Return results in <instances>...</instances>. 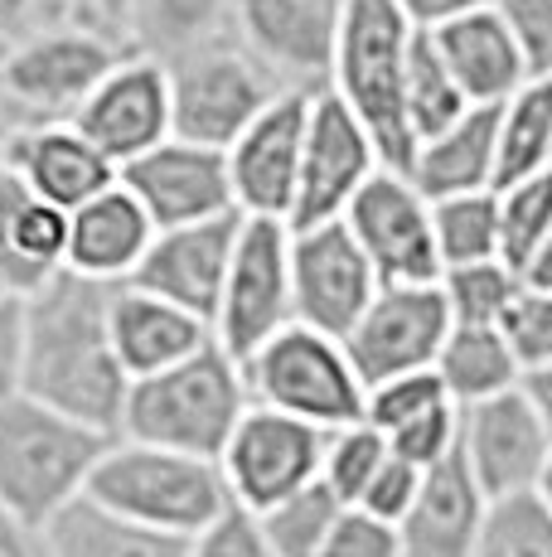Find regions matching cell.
Masks as SVG:
<instances>
[{
  "label": "cell",
  "instance_id": "cell-24",
  "mask_svg": "<svg viewBox=\"0 0 552 557\" xmlns=\"http://www.w3.org/2000/svg\"><path fill=\"white\" fill-rule=\"evenodd\" d=\"M151 238L155 223L116 180L112 189H102L98 199L68 213V272L102 286H126Z\"/></svg>",
  "mask_w": 552,
  "mask_h": 557
},
{
  "label": "cell",
  "instance_id": "cell-46",
  "mask_svg": "<svg viewBox=\"0 0 552 557\" xmlns=\"http://www.w3.org/2000/svg\"><path fill=\"white\" fill-rule=\"evenodd\" d=\"M68 25L63 20V0H0V63L29 39L49 35V29Z\"/></svg>",
  "mask_w": 552,
  "mask_h": 557
},
{
  "label": "cell",
  "instance_id": "cell-53",
  "mask_svg": "<svg viewBox=\"0 0 552 557\" xmlns=\"http://www.w3.org/2000/svg\"><path fill=\"white\" fill-rule=\"evenodd\" d=\"M538 499L552 509V456H548V466H543V480H538Z\"/></svg>",
  "mask_w": 552,
  "mask_h": 557
},
{
  "label": "cell",
  "instance_id": "cell-10",
  "mask_svg": "<svg viewBox=\"0 0 552 557\" xmlns=\"http://www.w3.org/2000/svg\"><path fill=\"white\" fill-rule=\"evenodd\" d=\"M325 442H330V432H321V426L252 403L218 456L228 499L252 513H267L281 499L311 490L325 466Z\"/></svg>",
  "mask_w": 552,
  "mask_h": 557
},
{
  "label": "cell",
  "instance_id": "cell-8",
  "mask_svg": "<svg viewBox=\"0 0 552 557\" xmlns=\"http://www.w3.org/2000/svg\"><path fill=\"white\" fill-rule=\"evenodd\" d=\"M136 49L108 45L88 29L59 25L29 39L0 63V102L15 126H54L73 122L102 78Z\"/></svg>",
  "mask_w": 552,
  "mask_h": 557
},
{
  "label": "cell",
  "instance_id": "cell-15",
  "mask_svg": "<svg viewBox=\"0 0 552 557\" xmlns=\"http://www.w3.org/2000/svg\"><path fill=\"white\" fill-rule=\"evenodd\" d=\"M384 292L368 267L364 248L344 219L315 223V228H291V301L296 325L321 330L330 339H344L359 325L374 296Z\"/></svg>",
  "mask_w": 552,
  "mask_h": 557
},
{
  "label": "cell",
  "instance_id": "cell-19",
  "mask_svg": "<svg viewBox=\"0 0 552 557\" xmlns=\"http://www.w3.org/2000/svg\"><path fill=\"white\" fill-rule=\"evenodd\" d=\"M116 180L146 209L155 233L238 213L228 185V156L209 151V146L175 141V136L165 146H155V151H146L141 160H131V165H122Z\"/></svg>",
  "mask_w": 552,
  "mask_h": 557
},
{
  "label": "cell",
  "instance_id": "cell-13",
  "mask_svg": "<svg viewBox=\"0 0 552 557\" xmlns=\"http://www.w3.org/2000/svg\"><path fill=\"white\" fill-rule=\"evenodd\" d=\"M455 456H461L465 475L475 480V490L485 495V505L534 495L552 456V436L543 417H538V407L528 403L524 383L490 403L461 407V446H455Z\"/></svg>",
  "mask_w": 552,
  "mask_h": 557
},
{
  "label": "cell",
  "instance_id": "cell-12",
  "mask_svg": "<svg viewBox=\"0 0 552 557\" xmlns=\"http://www.w3.org/2000/svg\"><path fill=\"white\" fill-rule=\"evenodd\" d=\"M344 228L364 248L378 286H437L441 282L431 203L398 170H378L359 189L354 203L344 209Z\"/></svg>",
  "mask_w": 552,
  "mask_h": 557
},
{
  "label": "cell",
  "instance_id": "cell-32",
  "mask_svg": "<svg viewBox=\"0 0 552 557\" xmlns=\"http://www.w3.org/2000/svg\"><path fill=\"white\" fill-rule=\"evenodd\" d=\"M402 107H407V132L412 141H431L437 132H446L451 122H461L471 112L465 92L455 88L451 69L441 63L437 45H431L427 29L412 35V49H407V88H402Z\"/></svg>",
  "mask_w": 552,
  "mask_h": 557
},
{
  "label": "cell",
  "instance_id": "cell-39",
  "mask_svg": "<svg viewBox=\"0 0 552 557\" xmlns=\"http://www.w3.org/2000/svg\"><path fill=\"white\" fill-rule=\"evenodd\" d=\"M451 403V393L441 388L437 369L427 373H402V379H388L378 383V388H368V403H364V422L374 426V432H402L407 422H417V417H427L431 407Z\"/></svg>",
  "mask_w": 552,
  "mask_h": 557
},
{
  "label": "cell",
  "instance_id": "cell-45",
  "mask_svg": "<svg viewBox=\"0 0 552 557\" xmlns=\"http://www.w3.org/2000/svg\"><path fill=\"white\" fill-rule=\"evenodd\" d=\"M321 557H398V529L364 509H339Z\"/></svg>",
  "mask_w": 552,
  "mask_h": 557
},
{
  "label": "cell",
  "instance_id": "cell-37",
  "mask_svg": "<svg viewBox=\"0 0 552 557\" xmlns=\"http://www.w3.org/2000/svg\"><path fill=\"white\" fill-rule=\"evenodd\" d=\"M494 199H499V257L514 272H524V262L552 233V170L494 189Z\"/></svg>",
  "mask_w": 552,
  "mask_h": 557
},
{
  "label": "cell",
  "instance_id": "cell-44",
  "mask_svg": "<svg viewBox=\"0 0 552 557\" xmlns=\"http://www.w3.org/2000/svg\"><path fill=\"white\" fill-rule=\"evenodd\" d=\"M422 485H427V470L407 466L402 456H388V460H384V470L374 475V485L364 490V499H359L354 509L374 513V519H384V523H392V529H398V523L407 519L412 509H417Z\"/></svg>",
  "mask_w": 552,
  "mask_h": 557
},
{
  "label": "cell",
  "instance_id": "cell-34",
  "mask_svg": "<svg viewBox=\"0 0 552 557\" xmlns=\"http://www.w3.org/2000/svg\"><path fill=\"white\" fill-rule=\"evenodd\" d=\"M437 286L446 296V310H451V325H499L514 296L524 292V276L504 257H494V262L451 267V272H441Z\"/></svg>",
  "mask_w": 552,
  "mask_h": 557
},
{
  "label": "cell",
  "instance_id": "cell-35",
  "mask_svg": "<svg viewBox=\"0 0 552 557\" xmlns=\"http://www.w3.org/2000/svg\"><path fill=\"white\" fill-rule=\"evenodd\" d=\"M339 509L344 505L315 480L311 490L281 499V505H272L267 513H258V523H262V539H267L272 557H321Z\"/></svg>",
  "mask_w": 552,
  "mask_h": 557
},
{
  "label": "cell",
  "instance_id": "cell-3",
  "mask_svg": "<svg viewBox=\"0 0 552 557\" xmlns=\"http://www.w3.org/2000/svg\"><path fill=\"white\" fill-rule=\"evenodd\" d=\"M83 499L122 523L185 543L233 505L218 460L161 451V446H141L126 436H116L92 466Z\"/></svg>",
  "mask_w": 552,
  "mask_h": 557
},
{
  "label": "cell",
  "instance_id": "cell-27",
  "mask_svg": "<svg viewBox=\"0 0 552 557\" xmlns=\"http://www.w3.org/2000/svg\"><path fill=\"white\" fill-rule=\"evenodd\" d=\"M494 136L499 107H471L461 122H451L446 132L417 146L407 180L427 203L485 195V189H494Z\"/></svg>",
  "mask_w": 552,
  "mask_h": 557
},
{
  "label": "cell",
  "instance_id": "cell-5",
  "mask_svg": "<svg viewBox=\"0 0 552 557\" xmlns=\"http://www.w3.org/2000/svg\"><path fill=\"white\" fill-rule=\"evenodd\" d=\"M248 407L252 398L242 369L218 345H204L195 359L131 383L122 436L195 460H218Z\"/></svg>",
  "mask_w": 552,
  "mask_h": 557
},
{
  "label": "cell",
  "instance_id": "cell-29",
  "mask_svg": "<svg viewBox=\"0 0 552 557\" xmlns=\"http://www.w3.org/2000/svg\"><path fill=\"white\" fill-rule=\"evenodd\" d=\"M552 170V78L524 83L504 107H499V136H494V189L518 185L528 175Z\"/></svg>",
  "mask_w": 552,
  "mask_h": 557
},
{
  "label": "cell",
  "instance_id": "cell-25",
  "mask_svg": "<svg viewBox=\"0 0 552 557\" xmlns=\"http://www.w3.org/2000/svg\"><path fill=\"white\" fill-rule=\"evenodd\" d=\"M427 35L471 107H504L528 83L524 59H518V45L509 35L504 15H499V5L480 10V15H461L441 29H427Z\"/></svg>",
  "mask_w": 552,
  "mask_h": 557
},
{
  "label": "cell",
  "instance_id": "cell-43",
  "mask_svg": "<svg viewBox=\"0 0 552 557\" xmlns=\"http://www.w3.org/2000/svg\"><path fill=\"white\" fill-rule=\"evenodd\" d=\"M185 557H272V548H267V539H262L258 513L242 505H228L204 533L189 539Z\"/></svg>",
  "mask_w": 552,
  "mask_h": 557
},
{
  "label": "cell",
  "instance_id": "cell-55",
  "mask_svg": "<svg viewBox=\"0 0 552 557\" xmlns=\"http://www.w3.org/2000/svg\"><path fill=\"white\" fill-rule=\"evenodd\" d=\"M0 296H5V292H0Z\"/></svg>",
  "mask_w": 552,
  "mask_h": 557
},
{
  "label": "cell",
  "instance_id": "cell-54",
  "mask_svg": "<svg viewBox=\"0 0 552 557\" xmlns=\"http://www.w3.org/2000/svg\"><path fill=\"white\" fill-rule=\"evenodd\" d=\"M10 132H15V122H10V112H5V102H0V151H5V141H10Z\"/></svg>",
  "mask_w": 552,
  "mask_h": 557
},
{
  "label": "cell",
  "instance_id": "cell-20",
  "mask_svg": "<svg viewBox=\"0 0 552 557\" xmlns=\"http://www.w3.org/2000/svg\"><path fill=\"white\" fill-rule=\"evenodd\" d=\"M238 233H242V213H223V219H209V223L155 233L126 286H136L146 296H161V301L189 310V315H199L214 330Z\"/></svg>",
  "mask_w": 552,
  "mask_h": 557
},
{
  "label": "cell",
  "instance_id": "cell-9",
  "mask_svg": "<svg viewBox=\"0 0 552 557\" xmlns=\"http://www.w3.org/2000/svg\"><path fill=\"white\" fill-rule=\"evenodd\" d=\"M296 325L291 301V228L272 219H242L228 282L218 296L214 345L233 363H248L267 339Z\"/></svg>",
  "mask_w": 552,
  "mask_h": 557
},
{
  "label": "cell",
  "instance_id": "cell-21",
  "mask_svg": "<svg viewBox=\"0 0 552 557\" xmlns=\"http://www.w3.org/2000/svg\"><path fill=\"white\" fill-rule=\"evenodd\" d=\"M0 170L63 213L83 209L88 199L116 185V165L73 122L15 126L5 151H0Z\"/></svg>",
  "mask_w": 552,
  "mask_h": 557
},
{
  "label": "cell",
  "instance_id": "cell-6",
  "mask_svg": "<svg viewBox=\"0 0 552 557\" xmlns=\"http://www.w3.org/2000/svg\"><path fill=\"white\" fill-rule=\"evenodd\" d=\"M242 383L258 407L311 422L321 432H344V426L364 422L368 388L359 383L344 345L321 330L286 325L242 363Z\"/></svg>",
  "mask_w": 552,
  "mask_h": 557
},
{
  "label": "cell",
  "instance_id": "cell-52",
  "mask_svg": "<svg viewBox=\"0 0 552 557\" xmlns=\"http://www.w3.org/2000/svg\"><path fill=\"white\" fill-rule=\"evenodd\" d=\"M524 393H528V403L538 407V417H543V426L552 436V363L538 373H524Z\"/></svg>",
  "mask_w": 552,
  "mask_h": 557
},
{
  "label": "cell",
  "instance_id": "cell-49",
  "mask_svg": "<svg viewBox=\"0 0 552 557\" xmlns=\"http://www.w3.org/2000/svg\"><path fill=\"white\" fill-rule=\"evenodd\" d=\"M402 15L417 29H441L461 15H480V10H494L499 0H398Z\"/></svg>",
  "mask_w": 552,
  "mask_h": 557
},
{
  "label": "cell",
  "instance_id": "cell-51",
  "mask_svg": "<svg viewBox=\"0 0 552 557\" xmlns=\"http://www.w3.org/2000/svg\"><path fill=\"white\" fill-rule=\"evenodd\" d=\"M518 276H524L528 292H548V296H552V233H548L543 243H538V252L528 257L524 272H518Z\"/></svg>",
  "mask_w": 552,
  "mask_h": 557
},
{
  "label": "cell",
  "instance_id": "cell-17",
  "mask_svg": "<svg viewBox=\"0 0 552 557\" xmlns=\"http://www.w3.org/2000/svg\"><path fill=\"white\" fill-rule=\"evenodd\" d=\"M315 92H281L238 141L228 146V185L242 219L291 223L296 185H301L305 122Z\"/></svg>",
  "mask_w": 552,
  "mask_h": 557
},
{
  "label": "cell",
  "instance_id": "cell-16",
  "mask_svg": "<svg viewBox=\"0 0 552 557\" xmlns=\"http://www.w3.org/2000/svg\"><path fill=\"white\" fill-rule=\"evenodd\" d=\"M378 170H384V160H378L374 136L359 126V116L330 88H321L311 98L301 185H296V209L286 228H315V223L344 219V209Z\"/></svg>",
  "mask_w": 552,
  "mask_h": 557
},
{
  "label": "cell",
  "instance_id": "cell-30",
  "mask_svg": "<svg viewBox=\"0 0 552 557\" xmlns=\"http://www.w3.org/2000/svg\"><path fill=\"white\" fill-rule=\"evenodd\" d=\"M45 533L54 543V557H185L189 548L185 539H165V533H146L136 523L112 519L88 499L68 505Z\"/></svg>",
  "mask_w": 552,
  "mask_h": 557
},
{
  "label": "cell",
  "instance_id": "cell-36",
  "mask_svg": "<svg viewBox=\"0 0 552 557\" xmlns=\"http://www.w3.org/2000/svg\"><path fill=\"white\" fill-rule=\"evenodd\" d=\"M475 557H552V509L538 490L485 505Z\"/></svg>",
  "mask_w": 552,
  "mask_h": 557
},
{
  "label": "cell",
  "instance_id": "cell-50",
  "mask_svg": "<svg viewBox=\"0 0 552 557\" xmlns=\"http://www.w3.org/2000/svg\"><path fill=\"white\" fill-rule=\"evenodd\" d=\"M0 557H54V543H49L45 529L0 509Z\"/></svg>",
  "mask_w": 552,
  "mask_h": 557
},
{
  "label": "cell",
  "instance_id": "cell-33",
  "mask_svg": "<svg viewBox=\"0 0 552 557\" xmlns=\"http://www.w3.org/2000/svg\"><path fill=\"white\" fill-rule=\"evenodd\" d=\"M431 233H437L441 272L471 267V262H494L499 257V199H494V189L431 203Z\"/></svg>",
  "mask_w": 552,
  "mask_h": 557
},
{
  "label": "cell",
  "instance_id": "cell-41",
  "mask_svg": "<svg viewBox=\"0 0 552 557\" xmlns=\"http://www.w3.org/2000/svg\"><path fill=\"white\" fill-rule=\"evenodd\" d=\"M455 446H461V407L455 403L431 407L427 417H417V422H407L402 432L388 436V451L402 456L407 466L427 470V475L455 456Z\"/></svg>",
  "mask_w": 552,
  "mask_h": 557
},
{
  "label": "cell",
  "instance_id": "cell-23",
  "mask_svg": "<svg viewBox=\"0 0 552 557\" xmlns=\"http://www.w3.org/2000/svg\"><path fill=\"white\" fill-rule=\"evenodd\" d=\"M108 330H112L116 359H122L131 383L175 369V363L195 359L204 345H214V330L199 315L161 301V296L136 292V286H112Z\"/></svg>",
  "mask_w": 552,
  "mask_h": 557
},
{
  "label": "cell",
  "instance_id": "cell-11",
  "mask_svg": "<svg viewBox=\"0 0 552 557\" xmlns=\"http://www.w3.org/2000/svg\"><path fill=\"white\" fill-rule=\"evenodd\" d=\"M344 0H233L228 35L238 39L281 88H330V63Z\"/></svg>",
  "mask_w": 552,
  "mask_h": 557
},
{
  "label": "cell",
  "instance_id": "cell-7",
  "mask_svg": "<svg viewBox=\"0 0 552 557\" xmlns=\"http://www.w3.org/2000/svg\"><path fill=\"white\" fill-rule=\"evenodd\" d=\"M165 69H170V136L189 146H209V151H228L281 92H291L233 35L179 53Z\"/></svg>",
  "mask_w": 552,
  "mask_h": 557
},
{
  "label": "cell",
  "instance_id": "cell-42",
  "mask_svg": "<svg viewBox=\"0 0 552 557\" xmlns=\"http://www.w3.org/2000/svg\"><path fill=\"white\" fill-rule=\"evenodd\" d=\"M509 35L518 45L528 83H548L552 78V0H499Z\"/></svg>",
  "mask_w": 552,
  "mask_h": 557
},
{
  "label": "cell",
  "instance_id": "cell-2",
  "mask_svg": "<svg viewBox=\"0 0 552 557\" xmlns=\"http://www.w3.org/2000/svg\"><path fill=\"white\" fill-rule=\"evenodd\" d=\"M412 35L417 25L402 15L398 0H344L330 63V92L374 136L384 170H398V175H407L417 156V141L407 132V107H402Z\"/></svg>",
  "mask_w": 552,
  "mask_h": 557
},
{
  "label": "cell",
  "instance_id": "cell-48",
  "mask_svg": "<svg viewBox=\"0 0 552 557\" xmlns=\"http://www.w3.org/2000/svg\"><path fill=\"white\" fill-rule=\"evenodd\" d=\"M20 363H25V301L0 296V403L20 393Z\"/></svg>",
  "mask_w": 552,
  "mask_h": 557
},
{
  "label": "cell",
  "instance_id": "cell-28",
  "mask_svg": "<svg viewBox=\"0 0 552 557\" xmlns=\"http://www.w3.org/2000/svg\"><path fill=\"white\" fill-rule=\"evenodd\" d=\"M437 379L455 407H475L499 393H514L524 383V369L499 325H451L437 355Z\"/></svg>",
  "mask_w": 552,
  "mask_h": 557
},
{
  "label": "cell",
  "instance_id": "cell-31",
  "mask_svg": "<svg viewBox=\"0 0 552 557\" xmlns=\"http://www.w3.org/2000/svg\"><path fill=\"white\" fill-rule=\"evenodd\" d=\"M233 0H136V53L179 59L228 35Z\"/></svg>",
  "mask_w": 552,
  "mask_h": 557
},
{
  "label": "cell",
  "instance_id": "cell-22",
  "mask_svg": "<svg viewBox=\"0 0 552 557\" xmlns=\"http://www.w3.org/2000/svg\"><path fill=\"white\" fill-rule=\"evenodd\" d=\"M68 272V213L0 170V292L39 296Z\"/></svg>",
  "mask_w": 552,
  "mask_h": 557
},
{
  "label": "cell",
  "instance_id": "cell-14",
  "mask_svg": "<svg viewBox=\"0 0 552 557\" xmlns=\"http://www.w3.org/2000/svg\"><path fill=\"white\" fill-rule=\"evenodd\" d=\"M446 335H451V310H446L441 286H384L339 345L354 363L359 383L378 388L402 373L437 369Z\"/></svg>",
  "mask_w": 552,
  "mask_h": 557
},
{
  "label": "cell",
  "instance_id": "cell-1",
  "mask_svg": "<svg viewBox=\"0 0 552 557\" xmlns=\"http://www.w3.org/2000/svg\"><path fill=\"white\" fill-rule=\"evenodd\" d=\"M112 286L63 272L25 301V363L20 393L102 436H122L126 379L108 330Z\"/></svg>",
  "mask_w": 552,
  "mask_h": 557
},
{
  "label": "cell",
  "instance_id": "cell-26",
  "mask_svg": "<svg viewBox=\"0 0 552 557\" xmlns=\"http://www.w3.org/2000/svg\"><path fill=\"white\" fill-rule=\"evenodd\" d=\"M485 519V495L465 475L461 456L437 466L422 485V499L398 523V557H475Z\"/></svg>",
  "mask_w": 552,
  "mask_h": 557
},
{
  "label": "cell",
  "instance_id": "cell-38",
  "mask_svg": "<svg viewBox=\"0 0 552 557\" xmlns=\"http://www.w3.org/2000/svg\"><path fill=\"white\" fill-rule=\"evenodd\" d=\"M388 456H392L388 451V436L374 432L368 422H354V426H344V432H330V442H325L321 485L349 509V505H359V499H364V490L374 485V475L384 470Z\"/></svg>",
  "mask_w": 552,
  "mask_h": 557
},
{
  "label": "cell",
  "instance_id": "cell-4",
  "mask_svg": "<svg viewBox=\"0 0 552 557\" xmlns=\"http://www.w3.org/2000/svg\"><path fill=\"white\" fill-rule=\"evenodd\" d=\"M112 442L116 436L92 432L25 393L5 398L0 403V509L35 529H49L63 509L83 499L92 466Z\"/></svg>",
  "mask_w": 552,
  "mask_h": 557
},
{
  "label": "cell",
  "instance_id": "cell-40",
  "mask_svg": "<svg viewBox=\"0 0 552 557\" xmlns=\"http://www.w3.org/2000/svg\"><path fill=\"white\" fill-rule=\"evenodd\" d=\"M499 335L509 339V349H514L524 373L548 369L552 363V296L524 286L514 296V306L504 310V320H499Z\"/></svg>",
  "mask_w": 552,
  "mask_h": 557
},
{
  "label": "cell",
  "instance_id": "cell-18",
  "mask_svg": "<svg viewBox=\"0 0 552 557\" xmlns=\"http://www.w3.org/2000/svg\"><path fill=\"white\" fill-rule=\"evenodd\" d=\"M83 136L116 170L170 141V69L151 53H126L108 78L92 88L83 112L73 116Z\"/></svg>",
  "mask_w": 552,
  "mask_h": 557
},
{
  "label": "cell",
  "instance_id": "cell-47",
  "mask_svg": "<svg viewBox=\"0 0 552 557\" xmlns=\"http://www.w3.org/2000/svg\"><path fill=\"white\" fill-rule=\"evenodd\" d=\"M63 20L108 45L136 49V0H63Z\"/></svg>",
  "mask_w": 552,
  "mask_h": 557
}]
</instances>
